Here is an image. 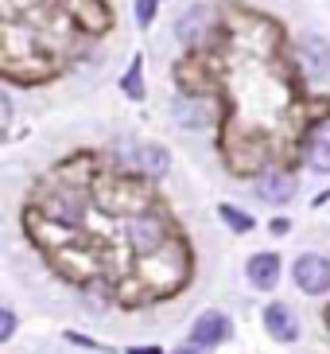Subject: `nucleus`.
I'll list each match as a JSON object with an SVG mask.
<instances>
[{"instance_id": "obj_14", "label": "nucleus", "mask_w": 330, "mask_h": 354, "mask_svg": "<svg viewBox=\"0 0 330 354\" xmlns=\"http://www.w3.org/2000/svg\"><path fill=\"white\" fill-rule=\"evenodd\" d=\"M140 66H144V63H140V59H133L128 74L121 78V90H124L128 97H133V102H144V78H140Z\"/></svg>"}, {"instance_id": "obj_15", "label": "nucleus", "mask_w": 330, "mask_h": 354, "mask_svg": "<svg viewBox=\"0 0 330 354\" xmlns=\"http://www.w3.org/2000/svg\"><path fill=\"white\" fill-rule=\"evenodd\" d=\"M133 8H136V24H140V28H152L155 12H159V0H136Z\"/></svg>"}, {"instance_id": "obj_18", "label": "nucleus", "mask_w": 330, "mask_h": 354, "mask_svg": "<svg viewBox=\"0 0 330 354\" xmlns=\"http://www.w3.org/2000/svg\"><path fill=\"white\" fill-rule=\"evenodd\" d=\"M124 354H164V351H159V346H128Z\"/></svg>"}, {"instance_id": "obj_13", "label": "nucleus", "mask_w": 330, "mask_h": 354, "mask_svg": "<svg viewBox=\"0 0 330 354\" xmlns=\"http://www.w3.org/2000/svg\"><path fill=\"white\" fill-rule=\"evenodd\" d=\"M217 214H222V222H226L233 234H249V230H253V214H245V210H237V207H229V203H222V207H217Z\"/></svg>"}, {"instance_id": "obj_1", "label": "nucleus", "mask_w": 330, "mask_h": 354, "mask_svg": "<svg viewBox=\"0 0 330 354\" xmlns=\"http://www.w3.org/2000/svg\"><path fill=\"white\" fill-rule=\"evenodd\" d=\"M124 241H128V250H133V253H155L167 241L164 218H159V214H152V210L133 214V218L124 222Z\"/></svg>"}, {"instance_id": "obj_8", "label": "nucleus", "mask_w": 330, "mask_h": 354, "mask_svg": "<svg viewBox=\"0 0 330 354\" xmlns=\"http://www.w3.org/2000/svg\"><path fill=\"white\" fill-rule=\"evenodd\" d=\"M264 331H269L272 339H280V343H295V339H300V319H295V312H291L288 304L272 300L269 308H264Z\"/></svg>"}, {"instance_id": "obj_9", "label": "nucleus", "mask_w": 330, "mask_h": 354, "mask_svg": "<svg viewBox=\"0 0 330 354\" xmlns=\"http://www.w3.org/2000/svg\"><path fill=\"white\" fill-rule=\"evenodd\" d=\"M245 272H249V284H257L260 292H272L280 284V257L276 253H253L249 257V265H245Z\"/></svg>"}, {"instance_id": "obj_3", "label": "nucleus", "mask_w": 330, "mask_h": 354, "mask_svg": "<svg viewBox=\"0 0 330 354\" xmlns=\"http://www.w3.org/2000/svg\"><path fill=\"white\" fill-rule=\"evenodd\" d=\"M210 28H214V8H206V4H191V8L179 12L175 39L183 43V47H198V43L210 35Z\"/></svg>"}, {"instance_id": "obj_7", "label": "nucleus", "mask_w": 330, "mask_h": 354, "mask_svg": "<svg viewBox=\"0 0 330 354\" xmlns=\"http://www.w3.org/2000/svg\"><path fill=\"white\" fill-rule=\"evenodd\" d=\"M295 176L291 171H280V167H269L264 176L257 179V195L264 198V203H272V207H284V203H291L295 198Z\"/></svg>"}, {"instance_id": "obj_11", "label": "nucleus", "mask_w": 330, "mask_h": 354, "mask_svg": "<svg viewBox=\"0 0 330 354\" xmlns=\"http://www.w3.org/2000/svg\"><path fill=\"white\" fill-rule=\"evenodd\" d=\"M47 210H51V218L66 222V226H78L82 214H86V198L78 195V191H62V195H55V203Z\"/></svg>"}, {"instance_id": "obj_12", "label": "nucleus", "mask_w": 330, "mask_h": 354, "mask_svg": "<svg viewBox=\"0 0 330 354\" xmlns=\"http://www.w3.org/2000/svg\"><path fill=\"white\" fill-rule=\"evenodd\" d=\"M307 167L311 171H319V176H330V129H319V133H311L307 140Z\"/></svg>"}, {"instance_id": "obj_10", "label": "nucleus", "mask_w": 330, "mask_h": 354, "mask_svg": "<svg viewBox=\"0 0 330 354\" xmlns=\"http://www.w3.org/2000/svg\"><path fill=\"white\" fill-rule=\"evenodd\" d=\"M171 117H175V125H183V129H206V125H214V105L198 102V97H179Z\"/></svg>"}, {"instance_id": "obj_6", "label": "nucleus", "mask_w": 330, "mask_h": 354, "mask_svg": "<svg viewBox=\"0 0 330 354\" xmlns=\"http://www.w3.org/2000/svg\"><path fill=\"white\" fill-rule=\"evenodd\" d=\"M229 331H233L229 315L217 312V308H210V312H202V315L195 319V327H191V343H198V346H206V351H210V346L226 343Z\"/></svg>"}, {"instance_id": "obj_19", "label": "nucleus", "mask_w": 330, "mask_h": 354, "mask_svg": "<svg viewBox=\"0 0 330 354\" xmlns=\"http://www.w3.org/2000/svg\"><path fill=\"white\" fill-rule=\"evenodd\" d=\"M206 346H198V343H191V346H179V351H171V354H202Z\"/></svg>"}, {"instance_id": "obj_17", "label": "nucleus", "mask_w": 330, "mask_h": 354, "mask_svg": "<svg viewBox=\"0 0 330 354\" xmlns=\"http://www.w3.org/2000/svg\"><path fill=\"white\" fill-rule=\"evenodd\" d=\"M288 230H291L288 218H276V222H272V234H276V238H280V234H288Z\"/></svg>"}, {"instance_id": "obj_4", "label": "nucleus", "mask_w": 330, "mask_h": 354, "mask_svg": "<svg viewBox=\"0 0 330 354\" xmlns=\"http://www.w3.org/2000/svg\"><path fill=\"white\" fill-rule=\"evenodd\" d=\"M295 55H300V66L307 78H327L330 74V43L315 32H303L295 39Z\"/></svg>"}, {"instance_id": "obj_16", "label": "nucleus", "mask_w": 330, "mask_h": 354, "mask_svg": "<svg viewBox=\"0 0 330 354\" xmlns=\"http://www.w3.org/2000/svg\"><path fill=\"white\" fill-rule=\"evenodd\" d=\"M12 331H16V315H12V308H4V312H0V339L8 343Z\"/></svg>"}, {"instance_id": "obj_5", "label": "nucleus", "mask_w": 330, "mask_h": 354, "mask_svg": "<svg viewBox=\"0 0 330 354\" xmlns=\"http://www.w3.org/2000/svg\"><path fill=\"white\" fill-rule=\"evenodd\" d=\"M121 156L128 167H136V171H144L152 179L167 176V167H171V152L164 145H128V148H121Z\"/></svg>"}, {"instance_id": "obj_2", "label": "nucleus", "mask_w": 330, "mask_h": 354, "mask_svg": "<svg viewBox=\"0 0 330 354\" xmlns=\"http://www.w3.org/2000/svg\"><path fill=\"white\" fill-rule=\"evenodd\" d=\"M291 277L300 284V292L307 296H322L330 288V261L322 253H300L295 265H291Z\"/></svg>"}]
</instances>
